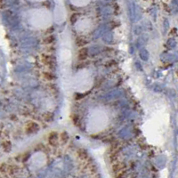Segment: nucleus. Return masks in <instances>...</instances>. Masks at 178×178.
<instances>
[{"mask_svg": "<svg viewBox=\"0 0 178 178\" xmlns=\"http://www.w3.org/2000/svg\"><path fill=\"white\" fill-rule=\"evenodd\" d=\"M108 121V118L104 111L101 110L94 111L89 118L88 121V129L90 132H98L102 130Z\"/></svg>", "mask_w": 178, "mask_h": 178, "instance_id": "f257e3e1", "label": "nucleus"}, {"mask_svg": "<svg viewBox=\"0 0 178 178\" xmlns=\"http://www.w3.org/2000/svg\"><path fill=\"white\" fill-rule=\"evenodd\" d=\"M75 89L84 92L89 89L92 86V78L87 70H81L76 75L74 79Z\"/></svg>", "mask_w": 178, "mask_h": 178, "instance_id": "f03ea898", "label": "nucleus"}, {"mask_svg": "<svg viewBox=\"0 0 178 178\" xmlns=\"http://www.w3.org/2000/svg\"><path fill=\"white\" fill-rule=\"evenodd\" d=\"M51 15L47 11H38L32 20V24L38 28H46L50 25Z\"/></svg>", "mask_w": 178, "mask_h": 178, "instance_id": "7ed1b4c3", "label": "nucleus"}, {"mask_svg": "<svg viewBox=\"0 0 178 178\" xmlns=\"http://www.w3.org/2000/svg\"><path fill=\"white\" fill-rule=\"evenodd\" d=\"M85 23V21H83L80 22V24H79V28H78V31H88V30L90 29V22L88 21H87L86 22V24H84Z\"/></svg>", "mask_w": 178, "mask_h": 178, "instance_id": "20e7f679", "label": "nucleus"}, {"mask_svg": "<svg viewBox=\"0 0 178 178\" xmlns=\"http://www.w3.org/2000/svg\"><path fill=\"white\" fill-rule=\"evenodd\" d=\"M88 53H87V48H82L80 51H79V54H78V58L80 60H84L85 58H87Z\"/></svg>", "mask_w": 178, "mask_h": 178, "instance_id": "39448f33", "label": "nucleus"}, {"mask_svg": "<svg viewBox=\"0 0 178 178\" xmlns=\"http://www.w3.org/2000/svg\"><path fill=\"white\" fill-rule=\"evenodd\" d=\"M57 142V135L56 133H52L49 136V142L52 144H54Z\"/></svg>", "mask_w": 178, "mask_h": 178, "instance_id": "423d86ee", "label": "nucleus"}]
</instances>
